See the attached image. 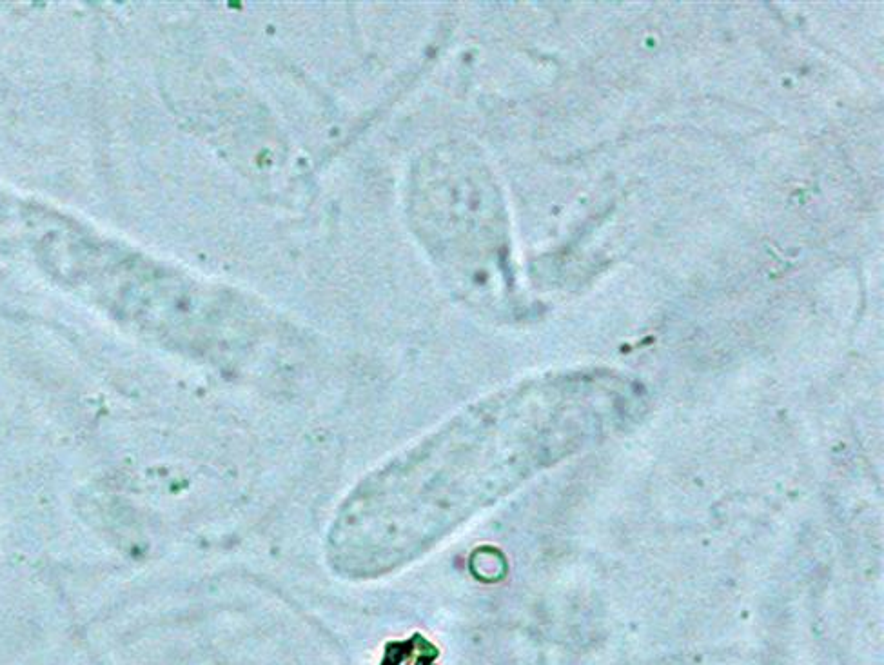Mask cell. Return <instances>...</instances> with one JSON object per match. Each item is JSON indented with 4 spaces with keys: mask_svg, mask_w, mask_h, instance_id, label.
<instances>
[{
    "mask_svg": "<svg viewBox=\"0 0 884 665\" xmlns=\"http://www.w3.org/2000/svg\"><path fill=\"white\" fill-rule=\"evenodd\" d=\"M414 239L443 282L467 302H494L509 282V229L491 169L469 144H433L405 186Z\"/></svg>",
    "mask_w": 884,
    "mask_h": 665,
    "instance_id": "cell-2",
    "label": "cell"
},
{
    "mask_svg": "<svg viewBox=\"0 0 884 665\" xmlns=\"http://www.w3.org/2000/svg\"><path fill=\"white\" fill-rule=\"evenodd\" d=\"M536 398L512 389L467 407L364 478L329 529L333 571L371 580L409 566L529 475L545 444Z\"/></svg>",
    "mask_w": 884,
    "mask_h": 665,
    "instance_id": "cell-1",
    "label": "cell"
},
{
    "mask_svg": "<svg viewBox=\"0 0 884 665\" xmlns=\"http://www.w3.org/2000/svg\"><path fill=\"white\" fill-rule=\"evenodd\" d=\"M440 651L420 633H414L409 640L389 642L380 665H436Z\"/></svg>",
    "mask_w": 884,
    "mask_h": 665,
    "instance_id": "cell-3",
    "label": "cell"
}]
</instances>
